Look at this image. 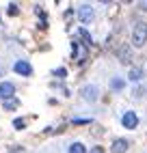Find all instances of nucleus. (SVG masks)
Here are the masks:
<instances>
[{"label": "nucleus", "mask_w": 147, "mask_h": 153, "mask_svg": "<svg viewBox=\"0 0 147 153\" xmlns=\"http://www.w3.org/2000/svg\"><path fill=\"white\" fill-rule=\"evenodd\" d=\"M145 41H147V24L145 22H136L134 30H132V43L136 48H141Z\"/></svg>", "instance_id": "obj_1"}, {"label": "nucleus", "mask_w": 147, "mask_h": 153, "mask_svg": "<svg viewBox=\"0 0 147 153\" xmlns=\"http://www.w3.org/2000/svg\"><path fill=\"white\" fill-rule=\"evenodd\" d=\"M78 17H80L82 24H89L91 19H93V9H91L89 4H82V7L78 9Z\"/></svg>", "instance_id": "obj_2"}, {"label": "nucleus", "mask_w": 147, "mask_h": 153, "mask_svg": "<svg viewBox=\"0 0 147 153\" xmlns=\"http://www.w3.org/2000/svg\"><path fill=\"white\" fill-rule=\"evenodd\" d=\"M121 123H123V127L134 129L136 125H139V117H136L134 112H125V114H123V119H121Z\"/></svg>", "instance_id": "obj_3"}, {"label": "nucleus", "mask_w": 147, "mask_h": 153, "mask_svg": "<svg viewBox=\"0 0 147 153\" xmlns=\"http://www.w3.org/2000/svg\"><path fill=\"white\" fill-rule=\"evenodd\" d=\"M13 69L20 76H30L33 74V67H30V63H26V60H17V63L13 65Z\"/></svg>", "instance_id": "obj_4"}, {"label": "nucleus", "mask_w": 147, "mask_h": 153, "mask_svg": "<svg viewBox=\"0 0 147 153\" xmlns=\"http://www.w3.org/2000/svg\"><path fill=\"white\" fill-rule=\"evenodd\" d=\"M13 93H15V86L11 82H2V84H0V99H4V101L11 99Z\"/></svg>", "instance_id": "obj_5"}, {"label": "nucleus", "mask_w": 147, "mask_h": 153, "mask_svg": "<svg viewBox=\"0 0 147 153\" xmlns=\"http://www.w3.org/2000/svg\"><path fill=\"white\" fill-rule=\"evenodd\" d=\"M125 149H128V140L119 138V140L112 142V153H125Z\"/></svg>", "instance_id": "obj_6"}, {"label": "nucleus", "mask_w": 147, "mask_h": 153, "mask_svg": "<svg viewBox=\"0 0 147 153\" xmlns=\"http://www.w3.org/2000/svg\"><path fill=\"white\" fill-rule=\"evenodd\" d=\"M82 93H85V99L93 101V99L98 97V88L95 86H85V88H82Z\"/></svg>", "instance_id": "obj_7"}, {"label": "nucleus", "mask_w": 147, "mask_h": 153, "mask_svg": "<svg viewBox=\"0 0 147 153\" xmlns=\"http://www.w3.org/2000/svg\"><path fill=\"white\" fill-rule=\"evenodd\" d=\"M69 153H87V149H85V145H80V142H74L69 147Z\"/></svg>", "instance_id": "obj_8"}, {"label": "nucleus", "mask_w": 147, "mask_h": 153, "mask_svg": "<svg viewBox=\"0 0 147 153\" xmlns=\"http://www.w3.org/2000/svg\"><path fill=\"white\" fill-rule=\"evenodd\" d=\"M20 104H17V99H7L4 101V110H13V108H17Z\"/></svg>", "instance_id": "obj_9"}, {"label": "nucleus", "mask_w": 147, "mask_h": 153, "mask_svg": "<svg viewBox=\"0 0 147 153\" xmlns=\"http://www.w3.org/2000/svg\"><path fill=\"white\" fill-rule=\"evenodd\" d=\"M141 76H143V74H141V69H132V71H130V80H132V82L141 80Z\"/></svg>", "instance_id": "obj_10"}, {"label": "nucleus", "mask_w": 147, "mask_h": 153, "mask_svg": "<svg viewBox=\"0 0 147 153\" xmlns=\"http://www.w3.org/2000/svg\"><path fill=\"white\" fill-rule=\"evenodd\" d=\"M110 86H112V88H123V80H119V78H115L112 82H110Z\"/></svg>", "instance_id": "obj_11"}, {"label": "nucleus", "mask_w": 147, "mask_h": 153, "mask_svg": "<svg viewBox=\"0 0 147 153\" xmlns=\"http://www.w3.org/2000/svg\"><path fill=\"white\" fill-rule=\"evenodd\" d=\"M54 76H56V78H65V76H67V69H63V67L56 69V71H54Z\"/></svg>", "instance_id": "obj_12"}, {"label": "nucleus", "mask_w": 147, "mask_h": 153, "mask_svg": "<svg viewBox=\"0 0 147 153\" xmlns=\"http://www.w3.org/2000/svg\"><path fill=\"white\" fill-rule=\"evenodd\" d=\"M13 127H15V129H24V121H22V119H15V121H13Z\"/></svg>", "instance_id": "obj_13"}, {"label": "nucleus", "mask_w": 147, "mask_h": 153, "mask_svg": "<svg viewBox=\"0 0 147 153\" xmlns=\"http://www.w3.org/2000/svg\"><path fill=\"white\" fill-rule=\"evenodd\" d=\"M9 15H17V4H9Z\"/></svg>", "instance_id": "obj_14"}, {"label": "nucleus", "mask_w": 147, "mask_h": 153, "mask_svg": "<svg viewBox=\"0 0 147 153\" xmlns=\"http://www.w3.org/2000/svg\"><path fill=\"white\" fill-rule=\"evenodd\" d=\"M74 123L80 125V123H89V119H74Z\"/></svg>", "instance_id": "obj_15"}, {"label": "nucleus", "mask_w": 147, "mask_h": 153, "mask_svg": "<svg viewBox=\"0 0 147 153\" xmlns=\"http://www.w3.org/2000/svg\"><path fill=\"white\" fill-rule=\"evenodd\" d=\"M91 153H104V149H102V147H93Z\"/></svg>", "instance_id": "obj_16"}, {"label": "nucleus", "mask_w": 147, "mask_h": 153, "mask_svg": "<svg viewBox=\"0 0 147 153\" xmlns=\"http://www.w3.org/2000/svg\"><path fill=\"white\" fill-rule=\"evenodd\" d=\"M0 76H2V67H0Z\"/></svg>", "instance_id": "obj_17"}]
</instances>
